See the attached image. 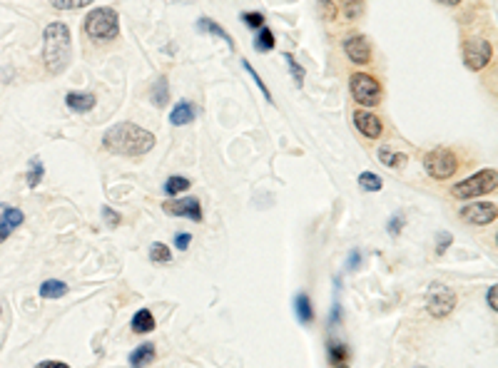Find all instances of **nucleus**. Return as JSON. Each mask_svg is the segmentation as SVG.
<instances>
[{"mask_svg":"<svg viewBox=\"0 0 498 368\" xmlns=\"http://www.w3.org/2000/svg\"><path fill=\"white\" fill-rule=\"evenodd\" d=\"M379 159H381V164H386V167H404L406 164V154H401V152H394V149H389V147H381L379 149Z\"/></svg>","mask_w":498,"mask_h":368,"instance_id":"obj_26","label":"nucleus"},{"mask_svg":"<svg viewBox=\"0 0 498 368\" xmlns=\"http://www.w3.org/2000/svg\"><path fill=\"white\" fill-rule=\"evenodd\" d=\"M35 368H70V366L63 364V361H40Z\"/></svg>","mask_w":498,"mask_h":368,"instance_id":"obj_42","label":"nucleus"},{"mask_svg":"<svg viewBox=\"0 0 498 368\" xmlns=\"http://www.w3.org/2000/svg\"><path fill=\"white\" fill-rule=\"evenodd\" d=\"M426 309H429V314L434 316V319H446V316H451L456 309L454 289L434 281V284L426 289Z\"/></svg>","mask_w":498,"mask_h":368,"instance_id":"obj_6","label":"nucleus"},{"mask_svg":"<svg viewBox=\"0 0 498 368\" xmlns=\"http://www.w3.org/2000/svg\"><path fill=\"white\" fill-rule=\"evenodd\" d=\"M414 368H429V366H414Z\"/></svg>","mask_w":498,"mask_h":368,"instance_id":"obj_44","label":"nucleus"},{"mask_svg":"<svg viewBox=\"0 0 498 368\" xmlns=\"http://www.w3.org/2000/svg\"><path fill=\"white\" fill-rule=\"evenodd\" d=\"M150 261H152V264H170V261H172L170 246L162 244V241H155V244L150 246Z\"/></svg>","mask_w":498,"mask_h":368,"instance_id":"obj_25","label":"nucleus"},{"mask_svg":"<svg viewBox=\"0 0 498 368\" xmlns=\"http://www.w3.org/2000/svg\"><path fill=\"white\" fill-rule=\"evenodd\" d=\"M359 264H361V251L359 249H351V254H349V269L356 271V269H359Z\"/></svg>","mask_w":498,"mask_h":368,"instance_id":"obj_41","label":"nucleus"},{"mask_svg":"<svg viewBox=\"0 0 498 368\" xmlns=\"http://www.w3.org/2000/svg\"><path fill=\"white\" fill-rule=\"evenodd\" d=\"M43 174H45V167H43V162H40V157H33L28 162V174H25V182H28L30 189L43 182Z\"/></svg>","mask_w":498,"mask_h":368,"instance_id":"obj_24","label":"nucleus"},{"mask_svg":"<svg viewBox=\"0 0 498 368\" xmlns=\"http://www.w3.org/2000/svg\"><path fill=\"white\" fill-rule=\"evenodd\" d=\"M95 0H50V5L58 10H78L85 8V5H93Z\"/></svg>","mask_w":498,"mask_h":368,"instance_id":"obj_30","label":"nucleus"},{"mask_svg":"<svg viewBox=\"0 0 498 368\" xmlns=\"http://www.w3.org/2000/svg\"><path fill=\"white\" fill-rule=\"evenodd\" d=\"M190 186H192V182H190L187 177H180V174H175V177H170L167 182H165V191H167L170 196H175V194H182V191H187Z\"/></svg>","mask_w":498,"mask_h":368,"instance_id":"obj_27","label":"nucleus"},{"mask_svg":"<svg viewBox=\"0 0 498 368\" xmlns=\"http://www.w3.org/2000/svg\"><path fill=\"white\" fill-rule=\"evenodd\" d=\"M354 125L366 140H379L381 132H384L381 120L376 117L374 112H369V110H356V112H354Z\"/></svg>","mask_w":498,"mask_h":368,"instance_id":"obj_11","label":"nucleus"},{"mask_svg":"<svg viewBox=\"0 0 498 368\" xmlns=\"http://www.w3.org/2000/svg\"><path fill=\"white\" fill-rule=\"evenodd\" d=\"M401 229H404V216H401V214L391 216V221H389V234H391V236H399Z\"/></svg>","mask_w":498,"mask_h":368,"instance_id":"obj_38","label":"nucleus"},{"mask_svg":"<svg viewBox=\"0 0 498 368\" xmlns=\"http://www.w3.org/2000/svg\"><path fill=\"white\" fill-rule=\"evenodd\" d=\"M0 314H3V309H0Z\"/></svg>","mask_w":498,"mask_h":368,"instance_id":"obj_45","label":"nucleus"},{"mask_svg":"<svg viewBox=\"0 0 498 368\" xmlns=\"http://www.w3.org/2000/svg\"><path fill=\"white\" fill-rule=\"evenodd\" d=\"M70 28L65 23H50L43 30V60L50 75L65 73L70 65Z\"/></svg>","mask_w":498,"mask_h":368,"instance_id":"obj_2","label":"nucleus"},{"mask_svg":"<svg viewBox=\"0 0 498 368\" xmlns=\"http://www.w3.org/2000/svg\"><path fill=\"white\" fill-rule=\"evenodd\" d=\"M197 28L202 30V33H209V35H217V38H222L224 43L229 45V48H232V45H234L232 35H229L227 30H224L219 23H214V20H209V18H199V20H197Z\"/></svg>","mask_w":498,"mask_h":368,"instance_id":"obj_21","label":"nucleus"},{"mask_svg":"<svg viewBox=\"0 0 498 368\" xmlns=\"http://www.w3.org/2000/svg\"><path fill=\"white\" fill-rule=\"evenodd\" d=\"M359 186L364 191H379L381 186H384V179L374 172H364V174H359Z\"/></svg>","mask_w":498,"mask_h":368,"instance_id":"obj_28","label":"nucleus"},{"mask_svg":"<svg viewBox=\"0 0 498 368\" xmlns=\"http://www.w3.org/2000/svg\"><path fill=\"white\" fill-rule=\"evenodd\" d=\"M496 169H481V172L471 174L469 179H461L451 186V194L456 199H474V196L489 194V191L496 189Z\"/></svg>","mask_w":498,"mask_h":368,"instance_id":"obj_4","label":"nucleus"},{"mask_svg":"<svg viewBox=\"0 0 498 368\" xmlns=\"http://www.w3.org/2000/svg\"><path fill=\"white\" fill-rule=\"evenodd\" d=\"M95 95L93 93H68L65 95V105H68L73 112H90L95 107Z\"/></svg>","mask_w":498,"mask_h":368,"instance_id":"obj_16","label":"nucleus"},{"mask_svg":"<svg viewBox=\"0 0 498 368\" xmlns=\"http://www.w3.org/2000/svg\"><path fill=\"white\" fill-rule=\"evenodd\" d=\"M242 65H244V70H247V73L251 75V80H254V85H256V88H259V90H261V95H264V98H266V100H269V105H271V102H274V100H271V93H269V90H266V85H264V83H261V78H259V75H256V70H254V68H251V65L247 63V60H244V63H242Z\"/></svg>","mask_w":498,"mask_h":368,"instance_id":"obj_34","label":"nucleus"},{"mask_svg":"<svg viewBox=\"0 0 498 368\" xmlns=\"http://www.w3.org/2000/svg\"><path fill=\"white\" fill-rule=\"evenodd\" d=\"M496 214H498V206L494 201H474V204H464L459 209L461 219H466L469 224H476V226L494 224Z\"/></svg>","mask_w":498,"mask_h":368,"instance_id":"obj_9","label":"nucleus"},{"mask_svg":"<svg viewBox=\"0 0 498 368\" xmlns=\"http://www.w3.org/2000/svg\"><path fill=\"white\" fill-rule=\"evenodd\" d=\"M190 244H192V234H187V231H180V234H175V246H177L180 251H185Z\"/></svg>","mask_w":498,"mask_h":368,"instance_id":"obj_37","label":"nucleus"},{"mask_svg":"<svg viewBox=\"0 0 498 368\" xmlns=\"http://www.w3.org/2000/svg\"><path fill=\"white\" fill-rule=\"evenodd\" d=\"M294 314H296V319H299L301 326H311V324H314V309H311L309 294L299 291V294L294 296Z\"/></svg>","mask_w":498,"mask_h":368,"instance_id":"obj_15","label":"nucleus"},{"mask_svg":"<svg viewBox=\"0 0 498 368\" xmlns=\"http://www.w3.org/2000/svg\"><path fill=\"white\" fill-rule=\"evenodd\" d=\"M424 169L429 172V177L439 179V182H446V179L454 177L456 169H459V157H456L449 147H436L424 157Z\"/></svg>","mask_w":498,"mask_h":368,"instance_id":"obj_5","label":"nucleus"},{"mask_svg":"<svg viewBox=\"0 0 498 368\" xmlns=\"http://www.w3.org/2000/svg\"><path fill=\"white\" fill-rule=\"evenodd\" d=\"M152 147L155 135L133 122L113 125L103 135V149H108L113 154H123V157H140V154H147Z\"/></svg>","mask_w":498,"mask_h":368,"instance_id":"obj_1","label":"nucleus"},{"mask_svg":"<svg viewBox=\"0 0 498 368\" xmlns=\"http://www.w3.org/2000/svg\"><path fill=\"white\" fill-rule=\"evenodd\" d=\"M103 219H105V224H108V226H118L120 221H123V216H120L115 209H110V206H103Z\"/></svg>","mask_w":498,"mask_h":368,"instance_id":"obj_36","label":"nucleus"},{"mask_svg":"<svg viewBox=\"0 0 498 368\" xmlns=\"http://www.w3.org/2000/svg\"><path fill=\"white\" fill-rule=\"evenodd\" d=\"M239 18H242V23L247 25V28H251V30L264 28V15L256 13V10H251V13H242Z\"/></svg>","mask_w":498,"mask_h":368,"instance_id":"obj_31","label":"nucleus"},{"mask_svg":"<svg viewBox=\"0 0 498 368\" xmlns=\"http://www.w3.org/2000/svg\"><path fill=\"white\" fill-rule=\"evenodd\" d=\"M341 324V304L339 301H334V304H331V316H329V326L331 329H336V326Z\"/></svg>","mask_w":498,"mask_h":368,"instance_id":"obj_39","label":"nucleus"},{"mask_svg":"<svg viewBox=\"0 0 498 368\" xmlns=\"http://www.w3.org/2000/svg\"><path fill=\"white\" fill-rule=\"evenodd\" d=\"M284 60H286V65H289V70H291V75H294V83L299 85H304V70H301V65L294 60V55H289V53H284Z\"/></svg>","mask_w":498,"mask_h":368,"instance_id":"obj_32","label":"nucleus"},{"mask_svg":"<svg viewBox=\"0 0 498 368\" xmlns=\"http://www.w3.org/2000/svg\"><path fill=\"white\" fill-rule=\"evenodd\" d=\"M341 5H344V15L349 20H356L364 15V0H341Z\"/></svg>","mask_w":498,"mask_h":368,"instance_id":"obj_29","label":"nucleus"},{"mask_svg":"<svg viewBox=\"0 0 498 368\" xmlns=\"http://www.w3.org/2000/svg\"><path fill=\"white\" fill-rule=\"evenodd\" d=\"M155 344H140L138 349L130 354V368H147L155 361Z\"/></svg>","mask_w":498,"mask_h":368,"instance_id":"obj_18","label":"nucleus"},{"mask_svg":"<svg viewBox=\"0 0 498 368\" xmlns=\"http://www.w3.org/2000/svg\"><path fill=\"white\" fill-rule=\"evenodd\" d=\"M451 241H454V236L449 234V231H439L436 234V254H446V249L451 246Z\"/></svg>","mask_w":498,"mask_h":368,"instance_id":"obj_35","label":"nucleus"},{"mask_svg":"<svg viewBox=\"0 0 498 368\" xmlns=\"http://www.w3.org/2000/svg\"><path fill=\"white\" fill-rule=\"evenodd\" d=\"M349 90H351V98L359 105H364V107H376V105L381 102V85L366 73L351 75Z\"/></svg>","mask_w":498,"mask_h":368,"instance_id":"obj_7","label":"nucleus"},{"mask_svg":"<svg viewBox=\"0 0 498 368\" xmlns=\"http://www.w3.org/2000/svg\"><path fill=\"white\" fill-rule=\"evenodd\" d=\"M316 10H319L321 20H334L336 18V5L331 0H316Z\"/></svg>","mask_w":498,"mask_h":368,"instance_id":"obj_33","label":"nucleus"},{"mask_svg":"<svg viewBox=\"0 0 498 368\" xmlns=\"http://www.w3.org/2000/svg\"><path fill=\"white\" fill-rule=\"evenodd\" d=\"M162 211L170 216H182V219H192V221H202V201L197 196H182V199H172L165 201Z\"/></svg>","mask_w":498,"mask_h":368,"instance_id":"obj_10","label":"nucleus"},{"mask_svg":"<svg viewBox=\"0 0 498 368\" xmlns=\"http://www.w3.org/2000/svg\"><path fill=\"white\" fill-rule=\"evenodd\" d=\"M133 331L135 334H140V336H145V334H150V331L155 329V316L150 314V309H140L138 314L133 316Z\"/></svg>","mask_w":498,"mask_h":368,"instance_id":"obj_20","label":"nucleus"},{"mask_svg":"<svg viewBox=\"0 0 498 368\" xmlns=\"http://www.w3.org/2000/svg\"><path fill=\"white\" fill-rule=\"evenodd\" d=\"M192 120H194V107H192V102H187V100H180V102L170 110V122H172L175 127L190 125Z\"/></svg>","mask_w":498,"mask_h":368,"instance_id":"obj_17","label":"nucleus"},{"mask_svg":"<svg viewBox=\"0 0 498 368\" xmlns=\"http://www.w3.org/2000/svg\"><path fill=\"white\" fill-rule=\"evenodd\" d=\"M436 3H441V5H459L461 0H436Z\"/></svg>","mask_w":498,"mask_h":368,"instance_id":"obj_43","label":"nucleus"},{"mask_svg":"<svg viewBox=\"0 0 498 368\" xmlns=\"http://www.w3.org/2000/svg\"><path fill=\"white\" fill-rule=\"evenodd\" d=\"M43 299H63L65 294H68V284L60 279H48L40 284V291H38Z\"/></svg>","mask_w":498,"mask_h":368,"instance_id":"obj_19","label":"nucleus"},{"mask_svg":"<svg viewBox=\"0 0 498 368\" xmlns=\"http://www.w3.org/2000/svg\"><path fill=\"white\" fill-rule=\"evenodd\" d=\"M274 33H271L269 28H259L256 30V38H254V50L256 53H269V50H274Z\"/></svg>","mask_w":498,"mask_h":368,"instance_id":"obj_22","label":"nucleus"},{"mask_svg":"<svg viewBox=\"0 0 498 368\" xmlns=\"http://www.w3.org/2000/svg\"><path fill=\"white\" fill-rule=\"evenodd\" d=\"M150 98H152V102L157 105V107H165L170 100V85L165 78H160L157 83L152 85V90H150Z\"/></svg>","mask_w":498,"mask_h":368,"instance_id":"obj_23","label":"nucleus"},{"mask_svg":"<svg viewBox=\"0 0 498 368\" xmlns=\"http://www.w3.org/2000/svg\"><path fill=\"white\" fill-rule=\"evenodd\" d=\"M344 53L354 65H366L371 60V43L364 35H351L344 43Z\"/></svg>","mask_w":498,"mask_h":368,"instance_id":"obj_12","label":"nucleus"},{"mask_svg":"<svg viewBox=\"0 0 498 368\" xmlns=\"http://www.w3.org/2000/svg\"><path fill=\"white\" fill-rule=\"evenodd\" d=\"M491 58H494V45L489 40L471 38L464 43V65L469 70H474V73L484 70L491 63Z\"/></svg>","mask_w":498,"mask_h":368,"instance_id":"obj_8","label":"nucleus"},{"mask_svg":"<svg viewBox=\"0 0 498 368\" xmlns=\"http://www.w3.org/2000/svg\"><path fill=\"white\" fill-rule=\"evenodd\" d=\"M326 356H329L331 368H346L349 366V346L339 339L326 341Z\"/></svg>","mask_w":498,"mask_h":368,"instance_id":"obj_14","label":"nucleus"},{"mask_svg":"<svg viewBox=\"0 0 498 368\" xmlns=\"http://www.w3.org/2000/svg\"><path fill=\"white\" fill-rule=\"evenodd\" d=\"M85 33L95 43H108L120 35V15L115 8H95L85 18Z\"/></svg>","mask_w":498,"mask_h":368,"instance_id":"obj_3","label":"nucleus"},{"mask_svg":"<svg viewBox=\"0 0 498 368\" xmlns=\"http://www.w3.org/2000/svg\"><path fill=\"white\" fill-rule=\"evenodd\" d=\"M498 286H491L489 289V294H486V301H489V306H491V311H498Z\"/></svg>","mask_w":498,"mask_h":368,"instance_id":"obj_40","label":"nucleus"},{"mask_svg":"<svg viewBox=\"0 0 498 368\" xmlns=\"http://www.w3.org/2000/svg\"><path fill=\"white\" fill-rule=\"evenodd\" d=\"M23 221H25V214L18 206L0 204V244H3L5 239H10V234H13Z\"/></svg>","mask_w":498,"mask_h":368,"instance_id":"obj_13","label":"nucleus"}]
</instances>
